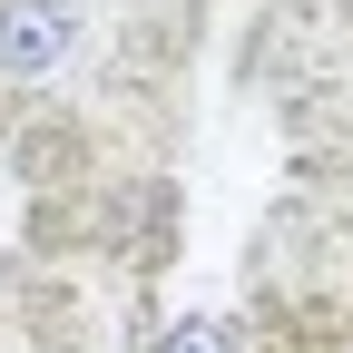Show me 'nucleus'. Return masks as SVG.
Here are the masks:
<instances>
[{
    "label": "nucleus",
    "instance_id": "f257e3e1",
    "mask_svg": "<svg viewBox=\"0 0 353 353\" xmlns=\"http://www.w3.org/2000/svg\"><path fill=\"white\" fill-rule=\"evenodd\" d=\"M69 30H79L69 0H0V69H10V79L59 69L69 59Z\"/></svg>",
    "mask_w": 353,
    "mask_h": 353
},
{
    "label": "nucleus",
    "instance_id": "f03ea898",
    "mask_svg": "<svg viewBox=\"0 0 353 353\" xmlns=\"http://www.w3.org/2000/svg\"><path fill=\"white\" fill-rule=\"evenodd\" d=\"M167 353H245V334H236V324H176Z\"/></svg>",
    "mask_w": 353,
    "mask_h": 353
}]
</instances>
